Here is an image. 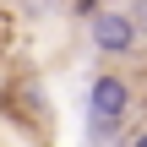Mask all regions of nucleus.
Returning a JSON list of instances; mask_svg holds the SVG:
<instances>
[{
  "mask_svg": "<svg viewBox=\"0 0 147 147\" xmlns=\"http://www.w3.org/2000/svg\"><path fill=\"white\" fill-rule=\"evenodd\" d=\"M131 104H136L131 82L115 76V71H98V76L87 82V142H115V136L125 131Z\"/></svg>",
  "mask_w": 147,
  "mask_h": 147,
  "instance_id": "nucleus-1",
  "label": "nucleus"
},
{
  "mask_svg": "<svg viewBox=\"0 0 147 147\" xmlns=\"http://www.w3.org/2000/svg\"><path fill=\"white\" fill-rule=\"evenodd\" d=\"M87 38H93V49L109 55V60H125V55L142 44V33H136V22L125 16V5H98V11L87 16Z\"/></svg>",
  "mask_w": 147,
  "mask_h": 147,
  "instance_id": "nucleus-2",
  "label": "nucleus"
},
{
  "mask_svg": "<svg viewBox=\"0 0 147 147\" xmlns=\"http://www.w3.org/2000/svg\"><path fill=\"white\" fill-rule=\"evenodd\" d=\"M125 16L136 22V33L147 38V0H125Z\"/></svg>",
  "mask_w": 147,
  "mask_h": 147,
  "instance_id": "nucleus-3",
  "label": "nucleus"
},
{
  "mask_svg": "<svg viewBox=\"0 0 147 147\" xmlns=\"http://www.w3.org/2000/svg\"><path fill=\"white\" fill-rule=\"evenodd\" d=\"M65 11H71V16H76V22H87V16H93V11H98V0H65Z\"/></svg>",
  "mask_w": 147,
  "mask_h": 147,
  "instance_id": "nucleus-4",
  "label": "nucleus"
},
{
  "mask_svg": "<svg viewBox=\"0 0 147 147\" xmlns=\"http://www.w3.org/2000/svg\"><path fill=\"white\" fill-rule=\"evenodd\" d=\"M27 11H38V16H49V11H60V0H22Z\"/></svg>",
  "mask_w": 147,
  "mask_h": 147,
  "instance_id": "nucleus-5",
  "label": "nucleus"
},
{
  "mask_svg": "<svg viewBox=\"0 0 147 147\" xmlns=\"http://www.w3.org/2000/svg\"><path fill=\"white\" fill-rule=\"evenodd\" d=\"M131 147H147V136H136V142H131Z\"/></svg>",
  "mask_w": 147,
  "mask_h": 147,
  "instance_id": "nucleus-6",
  "label": "nucleus"
}]
</instances>
